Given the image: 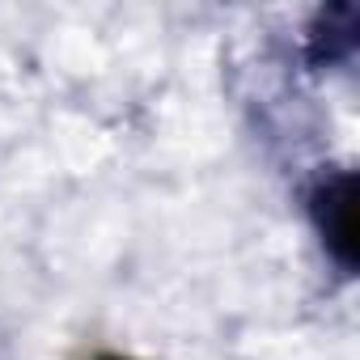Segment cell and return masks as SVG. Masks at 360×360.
<instances>
[{
    "label": "cell",
    "instance_id": "6da1fadb",
    "mask_svg": "<svg viewBox=\"0 0 360 360\" xmlns=\"http://www.w3.org/2000/svg\"><path fill=\"white\" fill-rule=\"evenodd\" d=\"M305 217L326 259L343 276H352L356 271V174L343 165L322 169L305 191Z\"/></svg>",
    "mask_w": 360,
    "mask_h": 360
},
{
    "label": "cell",
    "instance_id": "7a4b0ae2",
    "mask_svg": "<svg viewBox=\"0 0 360 360\" xmlns=\"http://www.w3.org/2000/svg\"><path fill=\"white\" fill-rule=\"evenodd\" d=\"M356 26H360V9L356 5H330L318 9L309 34H305V60L314 68H343L356 56Z\"/></svg>",
    "mask_w": 360,
    "mask_h": 360
}]
</instances>
